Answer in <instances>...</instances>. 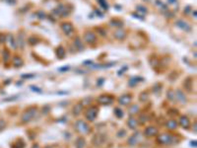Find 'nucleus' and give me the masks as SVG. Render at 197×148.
I'll return each mask as SVG.
<instances>
[{
  "instance_id": "nucleus-34",
  "label": "nucleus",
  "mask_w": 197,
  "mask_h": 148,
  "mask_svg": "<svg viewBox=\"0 0 197 148\" xmlns=\"http://www.w3.org/2000/svg\"><path fill=\"white\" fill-rule=\"evenodd\" d=\"M31 88H32V89H34V91H36V92H38V93L42 92V91H41L38 88H36V87H35V86H31Z\"/></svg>"
},
{
  "instance_id": "nucleus-6",
  "label": "nucleus",
  "mask_w": 197,
  "mask_h": 148,
  "mask_svg": "<svg viewBox=\"0 0 197 148\" xmlns=\"http://www.w3.org/2000/svg\"><path fill=\"white\" fill-rule=\"evenodd\" d=\"M171 139H172V136H171V135H169V134H167V133H164V134H162L161 136L158 137V142L163 143V144L170 143V142H171Z\"/></svg>"
},
{
  "instance_id": "nucleus-7",
  "label": "nucleus",
  "mask_w": 197,
  "mask_h": 148,
  "mask_svg": "<svg viewBox=\"0 0 197 148\" xmlns=\"http://www.w3.org/2000/svg\"><path fill=\"white\" fill-rule=\"evenodd\" d=\"M175 25H176L179 29L183 30V31H186V32L190 31V26L188 25L185 21H183V20H178L176 23H175Z\"/></svg>"
},
{
  "instance_id": "nucleus-14",
  "label": "nucleus",
  "mask_w": 197,
  "mask_h": 148,
  "mask_svg": "<svg viewBox=\"0 0 197 148\" xmlns=\"http://www.w3.org/2000/svg\"><path fill=\"white\" fill-rule=\"evenodd\" d=\"M74 45L76 46V47H77L78 49H80V50L84 49L83 44L81 43V40H80V38H79V37H76V38H75V40H74Z\"/></svg>"
},
{
  "instance_id": "nucleus-10",
  "label": "nucleus",
  "mask_w": 197,
  "mask_h": 148,
  "mask_svg": "<svg viewBox=\"0 0 197 148\" xmlns=\"http://www.w3.org/2000/svg\"><path fill=\"white\" fill-rule=\"evenodd\" d=\"M98 101L100 104H103V105H108L110 103H112V99L109 98L108 96H101L98 99Z\"/></svg>"
},
{
  "instance_id": "nucleus-16",
  "label": "nucleus",
  "mask_w": 197,
  "mask_h": 148,
  "mask_svg": "<svg viewBox=\"0 0 197 148\" xmlns=\"http://www.w3.org/2000/svg\"><path fill=\"white\" fill-rule=\"evenodd\" d=\"M75 144H76V147L77 148H83L84 146H85V139L83 138V137H79V138H77L76 142H75Z\"/></svg>"
},
{
  "instance_id": "nucleus-37",
  "label": "nucleus",
  "mask_w": 197,
  "mask_h": 148,
  "mask_svg": "<svg viewBox=\"0 0 197 148\" xmlns=\"http://www.w3.org/2000/svg\"><path fill=\"white\" fill-rule=\"evenodd\" d=\"M33 148H40V146H38L37 144H35V145H34V147H33Z\"/></svg>"
},
{
  "instance_id": "nucleus-38",
  "label": "nucleus",
  "mask_w": 197,
  "mask_h": 148,
  "mask_svg": "<svg viewBox=\"0 0 197 148\" xmlns=\"http://www.w3.org/2000/svg\"><path fill=\"white\" fill-rule=\"evenodd\" d=\"M174 1H175V0H169V2H171V3H173Z\"/></svg>"
},
{
  "instance_id": "nucleus-39",
  "label": "nucleus",
  "mask_w": 197,
  "mask_h": 148,
  "mask_svg": "<svg viewBox=\"0 0 197 148\" xmlns=\"http://www.w3.org/2000/svg\"><path fill=\"white\" fill-rule=\"evenodd\" d=\"M45 148H51L50 146H46V147H45Z\"/></svg>"
},
{
  "instance_id": "nucleus-5",
  "label": "nucleus",
  "mask_w": 197,
  "mask_h": 148,
  "mask_svg": "<svg viewBox=\"0 0 197 148\" xmlns=\"http://www.w3.org/2000/svg\"><path fill=\"white\" fill-rule=\"evenodd\" d=\"M61 29H62V31L64 32V34L65 35H68V36H70V34L73 32V26H72L70 23H67V22L61 24Z\"/></svg>"
},
{
  "instance_id": "nucleus-35",
  "label": "nucleus",
  "mask_w": 197,
  "mask_h": 148,
  "mask_svg": "<svg viewBox=\"0 0 197 148\" xmlns=\"http://www.w3.org/2000/svg\"><path fill=\"white\" fill-rule=\"evenodd\" d=\"M131 110L133 111V112H132V114H134L135 112H137V111H138V108H137L136 106H134V107H132V109H131Z\"/></svg>"
},
{
  "instance_id": "nucleus-33",
  "label": "nucleus",
  "mask_w": 197,
  "mask_h": 148,
  "mask_svg": "<svg viewBox=\"0 0 197 148\" xmlns=\"http://www.w3.org/2000/svg\"><path fill=\"white\" fill-rule=\"evenodd\" d=\"M5 42V37H4V35H0V43L2 44V43H4Z\"/></svg>"
},
{
  "instance_id": "nucleus-21",
  "label": "nucleus",
  "mask_w": 197,
  "mask_h": 148,
  "mask_svg": "<svg viewBox=\"0 0 197 148\" xmlns=\"http://www.w3.org/2000/svg\"><path fill=\"white\" fill-rule=\"evenodd\" d=\"M110 25L111 26H115V27H120L122 25V22L116 21V20H112V21H110Z\"/></svg>"
},
{
  "instance_id": "nucleus-17",
  "label": "nucleus",
  "mask_w": 197,
  "mask_h": 148,
  "mask_svg": "<svg viewBox=\"0 0 197 148\" xmlns=\"http://www.w3.org/2000/svg\"><path fill=\"white\" fill-rule=\"evenodd\" d=\"M176 125H178V122L175 120H169L167 122V127L170 130H174L176 127Z\"/></svg>"
},
{
  "instance_id": "nucleus-32",
  "label": "nucleus",
  "mask_w": 197,
  "mask_h": 148,
  "mask_svg": "<svg viewBox=\"0 0 197 148\" xmlns=\"http://www.w3.org/2000/svg\"><path fill=\"white\" fill-rule=\"evenodd\" d=\"M10 42H11V46H13V48H16V45H15V42L13 40V37H10Z\"/></svg>"
},
{
  "instance_id": "nucleus-4",
  "label": "nucleus",
  "mask_w": 197,
  "mask_h": 148,
  "mask_svg": "<svg viewBox=\"0 0 197 148\" xmlns=\"http://www.w3.org/2000/svg\"><path fill=\"white\" fill-rule=\"evenodd\" d=\"M97 115H98V109L96 107H92L86 112V117L89 120H94L97 118Z\"/></svg>"
},
{
  "instance_id": "nucleus-25",
  "label": "nucleus",
  "mask_w": 197,
  "mask_h": 148,
  "mask_svg": "<svg viewBox=\"0 0 197 148\" xmlns=\"http://www.w3.org/2000/svg\"><path fill=\"white\" fill-rule=\"evenodd\" d=\"M36 16L38 17L40 20H43V19L45 18V14L43 12V11H38V12H36Z\"/></svg>"
},
{
  "instance_id": "nucleus-2",
  "label": "nucleus",
  "mask_w": 197,
  "mask_h": 148,
  "mask_svg": "<svg viewBox=\"0 0 197 148\" xmlns=\"http://www.w3.org/2000/svg\"><path fill=\"white\" fill-rule=\"evenodd\" d=\"M76 128L78 130L79 132H82V133H87L89 132V126L88 124L83 121V120H78L77 123H76Z\"/></svg>"
},
{
  "instance_id": "nucleus-24",
  "label": "nucleus",
  "mask_w": 197,
  "mask_h": 148,
  "mask_svg": "<svg viewBox=\"0 0 197 148\" xmlns=\"http://www.w3.org/2000/svg\"><path fill=\"white\" fill-rule=\"evenodd\" d=\"M97 32H98V34L102 36V37H106L107 36V32L105 31V29H103V28H98L97 29Z\"/></svg>"
},
{
  "instance_id": "nucleus-13",
  "label": "nucleus",
  "mask_w": 197,
  "mask_h": 148,
  "mask_svg": "<svg viewBox=\"0 0 197 148\" xmlns=\"http://www.w3.org/2000/svg\"><path fill=\"white\" fill-rule=\"evenodd\" d=\"M65 53H66V51H65V49L63 48L62 46H59V47L57 48V50H56V54H57V56H58L60 59H62L63 57L65 56Z\"/></svg>"
},
{
  "instance_id": "nucleus-3",
  "label": "nucleus",
  "mask_w": 197,
  "mask_h": 148,
  "mask_svg": "<svg viewBox=\"0 0 197 148\" xmlns=\"http://www.w3.org/2000/svg\"><path fill=\"white\" fill-rule=\"evenodd\" d=\"M84 40L88 44H95L97 41V37L93 32H86L84 35Z\"/></svg>"
},
{
  "instance_id": "nucleus-9",
  "label": "nucleus",
  "mask_w": 197,
  "mask_h": 148,
  "mask_svg": "<svg viewBox=\"0 0 197 148\" xmlns=\"http://www.w3.org/2000/svg\"><path fill=\"white\" fill-rule=\"evenodd\" d=\"M179 124H180L182 127H184V128H188L190 122H189V120H188L187 117L182 116V117L180 118V120H179Z\"/></svg>"
},
{
  "instance_id": "nucleus-11",
  "label": "nucleus",
  "mask_w": 197,
  "mask_h": 148,
  "mask_svg": "<svg viewBox=\"0 0 197 148\" xmlns=\"http://www.w3.org/2000/svg\"><path fill=\"white\" fill-rule=\"evenodd\" d=\"M126 37V34L124 31H122V30H117L116 32L114 33V38L116 39V40H119V41H121V40H124Z\"/></svg>"
},
{
  "instance_id": "nucleus-36",
  "label": "nucleus",
  "mask_w": 197,
  "mask_h": 148,
  "mask_svg": "<svg viewBox=\"0 0 197 148\" xmlns=\"http://www.w3.org/2000/svg\"><path fill=\"white\" fill-rule=\"evenodd\" d=\"M68 69H69V66H66V67H64V68H60L59 70L62 71V70H68Z\"/></svg>"
},
{
  "instance_id": "nucleus-1",
  "label": "nucleus",
  "mask_w": 197,
  "mask_h": 148,
  "mask_svg": "<svg viewBox=\"0 0 197 148\" xmlns=\"http://www.w3.org/2000/svg\"><path fill=\"white\" fill-rule=\"evenodd\" d=\"M36 112V108H35V107H32V108L28 109V111H26V113H25V114L23 115V117H22V120H23V122L30 121V120L35 117Z\"/></svg>"
},
{
  "instance_id": "nucleus-29",
  "label": "nucleus",
  "mask_w": 197,
  "mask_h": 148,
  "mask_svg": "<svg viewBox=\"0 0 197 148\" xmlns=\"http://www.w3.org/2000/svg\"><path fill=\"white\" fill-rule=\"evenodd\" d=\"M100 2H101V5L104 7V8H106V9H108V4H106V1L105 0H98Z\"/></svg>"
},
{
  "instance_id": "nucleus-12",
  "label": "nucleus",
  "mask_w": 197,
  "mask_h": 148,
  "mask_svg": "<svg viewBox=\"0 0 197 148\" xmlns=\"http://www.w3.org/2000/svg\"><path fill=\"white\" fill-rule=\"evenodd\" d=\"M131 101V96L130 95H124L122 97H120L119 99V103L122 105H128Z\"/></svg>"
},
{
  "instance_id": "nucleus-18",
  "label": "nucleus",
  "mask_w": 197,
  "mask_h": 148,
  "mask_svg": "<svg viewBox=\"0 0 197 148\" xmlns=\"http://www.w3.org/2000/svg\"><path fill=\"white\" fill-rule=\"evenodd\" d=\"M176 96H178V100L180 101V102L184 103L185 102V95L181 92L180 90H178L176 91Z\"/></svg>"
},
{
  "instance_id": "nucleus-8",
  "label": "nucleus",
  "mask_w": 197,
  "mask_h": 148,
  "mask_svg": "<svg viewBox=\"0 0 197 148\" xmlns=\"http://www.w3.org/2000/svg\"><path fill=\"white\" fill-rule=\"evenodd\" d=\"M157 133H158V130L154 126H149L145 130V135H147V136H154Z\"/></svg>"
},
{
  "instance_id": "nucleus-23",
  "label": "nucleus",
  "mask_w": 197,
  "mask_h": 148,
  "mask_svg": "<svg viewBox=\"0 0 197 148\" xmlns=\"http://www.w3.org/2000/svg\"><path fill=\"white\" fill-rule=\"evenodd\" d=\"M114 113H116L115 115H116L117 118H122V117H123V112L121 111L119 108H116V109L114 110Z\"/></svg>"
},
{
  "instance_id": "nucleus-30",
  "label": "nucleus",
  "mask_w": 197,
  "mask_h": 148,
  "mask_svg": "<svg viewBox=\"0 0 197 148\" xmlns=\"http://www.w3.org/2000/svg\"><path fill=\"white\" fill-rule=\"evenodd\" d=\"M137 9H139V10H141V12H144V13H146L147 12V9L145 8V7H143V6H137Z\"/></svg>"
},
{
  "instance_id": "nucleus-28",
  "label": "nucleus",
  "mask_w": 197,
  "mask_h": 148,
  "mask_svg": "<svg viewBox=\"0 0 197 148\" xmlns=\"http://www.w3.org/2000/svg\"><path fill=\"white\" fill-rule=\"evenodd\" d=\"M36 42H37V40H36L35 37H31L29 39V43H30L31 45H36Z\"/></svg>"
},
{
  "instance_id": "nucleus-15",
  "label": "nucleus",
  "mask_w": 197,
  "mask_h": 148,
  "mask_svg": "<svg viewBox=\"0 0 197 148\" xmlns=\"http://www.w3.org/2000/svg\"><path fill=\"white\" fill-rule=\"evenodd\" d=\"M12 62H13L14 66H16V67H20L21 65L23 64V60L21 59V57H18V56H15V57L13 58Z\"/></svg>"
},
{
  "instance_id": "nucleus-20",
  "label": "nucleus",
  "mask_w": 197,
  "mask_h": 148,
  "mask_svg": "<svg viewBox=\"0 0 197 148\" xmlns=\"http://www.w3.org/2000/svg\"><path fill=\"white\" fill-rule=\"evenodd\" d=\"M81 111H82V106H81V105H77V106H75V108L73 109V113H74V115H76V116L80 115Z\"/></svg>"
},
{
  "instance_id": "nucleus-22",
  "label": "nucleus",
  "mask_w": 197,
  "mask_h": 148,
  "mask_svg": "<svg viewBox=\"0 0 197 148\" xmlns=\"http://www.w3.org/2000/svg\"><path fill=\"white\" fill-rule=\"evenodd\" d=\"M136 142H137V139H136V137H135L134 135H133V136H131L130 139L128 140V143H129L131 146H134L135 144H136Z\"/></svg>"
},
{
  "instance_id": "nucleus-26",
  "label": "nucleus",
  "mask_w": 197,
  "mask_h": 148,
  "mask_svg": "<svg viewBox=\"0 0 197 148\" xmlns=\"http://www.w3.org/2000/svg\"><path fill=\"white\" fill-rule=\"evenodd\" d=\"M10 58V53L8 50H4V53H3V59L5 61H7L8 59Z\"/></svg>"
},
{
  "instance_id": "nucleus-31",
  "label": "nucleus",
  "mask_w": 197,
  "mask_h": 148,
  "mask_svg": "<svg viewBox=\"0 0 197 148\" xmlns=\"http://www.w3.org/2000/svg\"><path fill=\"white\" fill-rule=\"evenodd\" d=\"M125 134H126V131H125V130H120V131H119V132L117 133V136H118V137H119L120 135H122V136H124Z\"/></svg>"
},
{
  "instance_id": "nucleus-27",
  "label": "nucleus",
  "mask_w": 197,
  "mask_h": 148,
  "mask_svg": "<svg viewBox=\"0 0 197 148\" xmlns=\"http://www.w3.org/2000/svg\"><path fill=\"white\" fill-rule=\"evenodd\" d=\"M19 45L21 46V47H24V36L23 35H19Z\"/></svg>"
},
{
  "instance_id": "nucleus-19",
  "label": "nucleus",
  "mask_w": 197,
  "mask_h": 148,
  "mask_svg": "<svg viewBox=\"0 0 197 148\" xmlns=\"http://www.w3.org/2000/svg\"><path fill=\"white\" fill-rule=\"evenodd\" d=\"M128 125H129L131 128H135L136 125H137V121H136L133 118H131V119L128 120Z\"/></svg>"
}]
</instances>
